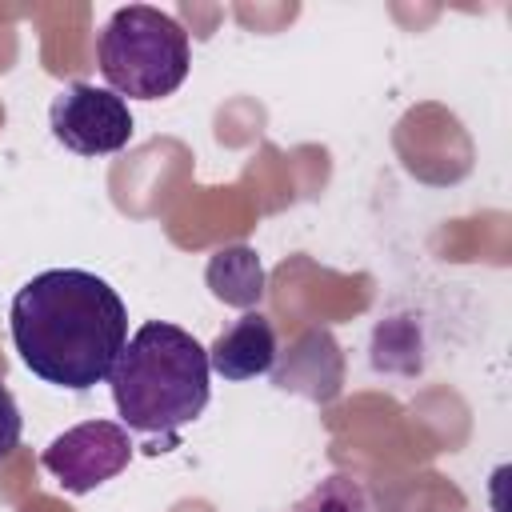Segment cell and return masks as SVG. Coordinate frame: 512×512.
Here are the masks:
<instances>
[{
  "label": "cell",
  "mask_w": 512,
  "mask_h": 512,
  "mask_svg": "<svg viewBox=\"0 0 512 512\" xmlns=\"http://www.w3.org/2000/svg\"><path fill=\"white\" fill-rule=\"evenodd\" d=\"M96 64L116 96H172L192 68L188 32L152 4H124L100 28Z\"/></svg>",
  "instance_id": "3"
},
{
  "label": "cell",
  "mask_w": 512,
  "mask_h": 512,
  "mask_svg": "<svg viewBox=\"0 0 512 512\" xmlns=\"http://www.w3.org/2000/svg\"><path fill=\"white\" fill-rule=\"evenodd\" d=\"M20 432H24V420H20L16 396H12L8 384L0 380V460H8V456L20 448Z\"/></svg>",
  "instance_id": "9"
},
{
  "label": "cell",
  "mask_w": 512,
  "mask_h": 512,
  "mask_svg": "<svg viewBox=\"0 0 512 512\" xmlns=\"http://www.w3.org/2000/svg\"><path fill=\"white\" fill-rule=\"evenodd\" d=\"M48 128L76 156H112L132 140L136 120L128 112V100L116 96L112 88L72 80L52 96Z\"/></svg>",
  "instance_id": "4"
},
{
  "label": "cell",
  "mask_w": 512,
  "mask_h": 512,
  "mask_svg": "<svg viewBox=\"0 0 512 512\" xmlns=\"http://www.w3.org/2000/svg\"><path fill=\"white\" fill-rule=\"evenodd\" d=\"M204 280H208V292L220 304H228V308L252 312L264 300V264H260L256 248H248V244H224V248H216L208 256Z\"/></svg>",
  "instance_id": "7"
},
{
  "label": "cell",
  "mask_w": 512,
  "mask_h": 512,
  "mask_svg": "<svg viewBox=\"0 0 512 512\" xmlns=\"http://www.w3.org/2000/svg\"><path fill=\"white\" fill-rule=\"evenodd\" d=\"M132 460V440L128 428L116 420H84L68 432H60L44 452L40 464L56 484L72 496L96 492L112 476H120Z\"/></svg>",
  "instance_id": "5"
},
{
  "label": "cell",
  "mask_w": 512,
  "mask_h": 512,
  "mask_svg": "<svg viewBox=\"0 0 512 512\" xmlns=\"http://www.w3.org/2000/svg\"><path fill=\"white\" fill-rule=\"evenodd\" d=\"M288 512H364V488L352 476H324L308 496H300Z\"/></svg>",
  "instance_id": "8"
},
{
  "label": "cell",
  "mask_w": 512,
  "mask_h": 512,
  "mask_svg": "<svg viewBox=\"0 0 512 512\" xmlns=\"http://www.w3.org/2000/svg\"><path fill=\"white\" fill-rule=\"evenodd\" d=\"M272 364H276V332L272 320L260 312H244L240 320H232L208 348V368L236 384L272 372Z\"/></svg>",
  "instance_id": "6"
},
{
  "label": "cell",
  "mask_w": 512,
  "mask_h": 512,
  "mask_svg": "<svg viewBox=\"0 0 512 512\" xmlns=\"http://www.w3.org/2000/svg\"><path fill=\"white\" fill-rule=\"evenodd\" d=\"M8 328L32 376L68 392H88L108 380L128 344V308L104 276L48 268L16 288Z\"/></svg>",
  "instance_id": "1"
},
{
  "label": "cell",
  "mask_w": 512,
  "mask_h": 512,
  "mask_svg": "<svg viewBox=\"0 0 512 512\" xmlns=\"http://www.w3.org/2000/svg\"><path fill=\"white\" fill-rule=\"evenodd\" d=\"M208 348L168 320H148L120 348L108 388L124 428L172 436L208 408Z\"/></svg>",
  "instance_id": "2"
}]
</instances>
